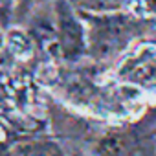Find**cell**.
Segmentation results:
<instances>
[{"mask_svg": "<svg viewBox=\"0 0 156 156\" xmlns=\"http://www.w3.org/2000/svg\"><path fill=\"white\" fill-rule=\"evenodd\" d=\"M59 30H61V41L59 46L70 53L75 55L83 48V28L70 13H59Z\"/></svg>", "mask_w": 156, "mask_h": 156, "instance_id": "6da1fadb", "label": "cell"}, {"mask_svg": "<svg viewBox=\"0 0 156 156\" xmlns=\"http://www.w3.org/2000/svg\"><path fill=\"white\" fill-rule=\"evenodd\" d=\"M4 42H6L8 51L15 59H30L33 55V51H35V44H33L31 37L20 28H11L6 33Z\"/></svg>", "mask_w": 156, "mask_h": 156, "instance_id": "7a4b0ae2", "label": "cell"}, {"mask_svg": "<svg viewBox=\"0 0 156 156\" xmlns=\"http://www.w3.org/2000/svg\"><path fill=\"white\" fill-rule=\"evenodd\" d=\"M125 151V143L119 136H108L101 140L99 143V152L101 156H121Z\"/></svg>", "mask_w": 156, "mask_h": 156, "instance_id": "3957f363", "label": "cell"}, {"mask_svg": "<svg viewBox=\"0 0 156 156\" xmlns=\"http://www.w3.org/2000/svg\"><path fill=\"white\" fill-rule=\"evenodd\" d=\"M123 4H125L127 11L136 17H149L152 13L149 0H123Z\"/></svg>", "mask_w": 156, "mask_h": 156, "instance_id": "277c9868", "label": "cell"}, {"mask_svg": "<svg viewBox=\"0 0 156 156\" xmlns=\"http://www.w3.org/2000/svg\"><path fill=\"white\" fill-rule=\"evenodd\" d=\"M53 79H55V66H42V70H41V81L44 85H50V83H53Z\"/></svg>", "mask_w": 156, "mask_h": 156, "instance_id": "5b68a950", "label": "cell"}, {"mask_svg": "<svg viewBox=\"0 0 156 156\" xmlns=\"http://www.w3.org/2000/svg\"><path fill=\"white\" fill-rule=\"evenodd\" d=\"M9 2H11V0H0V15L8 11V8H9Z\"/></svg>", "mask_w": 156, "mask_h": 156, "instance_id": "8992f818", "label": "cell"}, {"mask_svg": "<svg viewBox=\"0 0 156 156\" xmlns=\"http://www.w3.org/2000/svg\"><path fill=\"white\" fill-rule=\"evenodd\" d=\"M2 140H4V129L0 127V141H2Z\"/></svg>", "mask_w": 156, "mask_h": 156, "instance_id": "52a82bcc", "label": "cell"}, {"mask_svg": "<svg viewBox=\"0 0 156 156\" xmlns=\"http://www.w3.org/2000/svg\"><path fill=\"white\" fill-rule=\"evenodd\" d=\"M0 42H2V35H0Z\"/></svg>", "mask_w": 156, "mask_h": 156, "instance_id": "ba28073f", "label": "cell"}]
</instances>
